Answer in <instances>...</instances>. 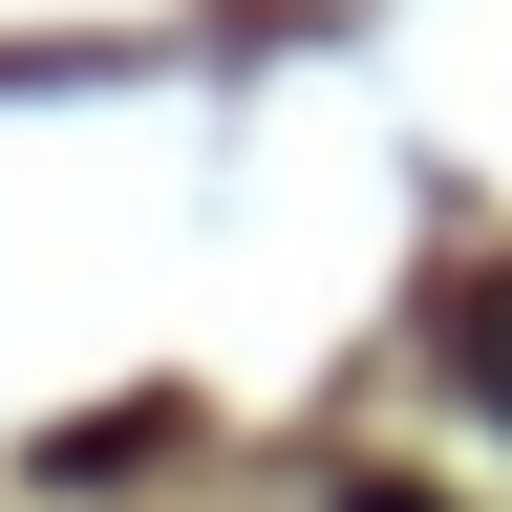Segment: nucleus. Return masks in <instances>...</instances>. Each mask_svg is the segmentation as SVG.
<instances>
[{
    "label": "nucleus",
    "instance_id": "f257e3e1",
    "mask_svg": "<svg viewBox=\"0 0 512 512\" xmlns=\"http://www.w3.org/2000/svg\"><path fill=\"white\" fill-rule=\"evenodd\" d=\"M470 384L512 406V278H470Z\"/></svg>",
    "mask_w": 512,
    "mask_h": 512
},
{
    "label": "nucleus",
    "instance_id": "f03ea898",
    "mask_svg": "<svg viewBox=\"0 0 512 512\" xmlns=\"http://www.w3.org/2000/svg\"><path fill=\"white\" fill-rule=\"evenodd\" d=\"M342 512H406V491H342Z\"/></svg>",
    "mask_w": 512,
    "mask_h": 512
}]
</instances>
